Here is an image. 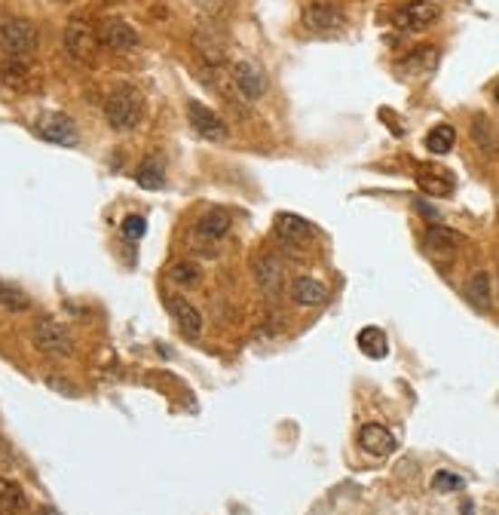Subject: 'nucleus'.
Segmentation results:
<instances>
[{
	"label": "nucleus",
	"instance_id": "obj_1",
	"mask_svg": "<svg viewBox=\"0 0 499 515\" xmlns=\"http://www.w3.org/2000/svg\"><path fill=\"white\" fill-rule=\"evenodd\" d=\"M40 44V34H37V25L22 15H10V13H0V50L6 55H19L25 59L37 50Z\"/></svg>",
	"mask_w": 499,
	"mask_h": 515
},
{
	"label": "nucleus",
	"instance_id": "obj_2",
	"mask_svg": "<svg viewBox=\"0 0 499 515\" xmlns=\"http://www.w3.org/2000/svg\"><path fill=\"white\" fill-rule=\"evenodd\" d=\"M141 114H144V102L139 90H132V86H117V90L108 95V102H104V117H108V123L114 126L117 132L135 129L141 123Z\"/></svg>",
	"mask_w": 499,
	"mask_h": 515
},
{
	"label": "nucleus",
	"instance_id": "obj_3",
	"mask_svg": "<svg viewBox=\"0 0 499 515\" xmlns=\"http://www.w3.org/2000/svg\"><path fill=\"white\" fill-rule=\"evenodd\" d=\"M31 337H34V347L40 353H46V356L64 359V356L74 353V341H71L68 328L53 316H40L34 322V332H31Z\"/></svg>",
	"mask_w": 499,
	"mask_h": 515
},
{
	"label": "nucleus",
	"instance_id": "obj_4",
	"mask_svg": "<svg viewBox=\"0 0 499 515\" xmlns=\"http://www.w3.org/2000/svg\"><path fill=\"white\" fill-rule=\"evenodd\" d=\"M99 46H101V37L92 22H86V19L68 22V28H64V50L74 55L77 62L92 64L95 55H99Z\"/></svg>",
	"mask_w": 499,
	"mask_h": 515
},
{
	"label": "nucleus",
	"instance_id": "obj_5",
	"mask_svg": "<svg viewBox=\"0 0 499 515\" xmlns=\"http://www.w3.org/2000/svg\"><path fill=\"white\" fill-rule=\"evenodd\" d=\"M34 132L43 141L62 144V148H74V144L80 141L77 123L68 114H62V111H43V114L34 120Z\"/></svg>",
	"mask_w": 499,
	"mask_h": 515
},
{
	"label": "nucleus",
	"instance_id": "obj_6",
	"mask_svg": "<svg viewBox=\"0 0 499 515\" xmlns=\"http://www.w3.org/2000/svg\"><path fill=\"white\" fill-rule=\"evenodd\" d=\"M441 10L429 0H410V4H401L398 10H392V25L398 31H423L436 25Z\"/></svg>",
	"mask_w": 499,
	"mask_h": 515
},
{
	"label": "nucleus",
	"instance_id": "obj_7",
	"mask_svg": "<svg viewBox=\"0 0 499 515\" xmlns=\"http://www.w3.org/2000/svg\"><path fill=\"white\" fill-rule=\"evenodd\" d=\"M193 46H197V53L203 55L212 68H221V64L227 62V34H224V28L215 25V22H206V25L193 31Z\"/></svg>",
	"mask_w": 499,
	"mask_h": 515
},
{
	"label": "nucleus",
	"instance_id": "obj_8",
	"mask_svg": "<svg viewBox=\"0 0 499 515\" xmlns=\"http://www.w3.org/2000/svg\"><path fill=\"white\" fill-rule=\"evenodd\" d=\"M346 19L341 13V6L328 4V0H316L303 10V28L312 31V34H337L343 31Z\"/></svg>",
	"mask_w": 499,
	"mask_h": 515
},
{
	"label": "nucleus",
	"instance_id": "obj_9",
	"mask_svg": "<svg viewBox=\"0 0 499 515\" xmlns=\"http://www.w3.org/2000/svg\"><path fill=\"white\" fill-rule=\"evenodd\" d=\"M273 230H276V237L288 248H303L316 239V228H312L310 221H303L301 215H276Z\"/></svg>",
	"mask_w": 499,
	"mask_h": 515
},
{
	"label": "nucleus",
	"instance_id": "obj_10",
	"mask_svg": "<svg viewBox=\"0 0 499 515\" xmlns=\"http://www.w3.org/2000/svg\"><path fill=\"white\" fill-rule=\"evenodd\" d=\"M187 117H190V126L197 129L203 139H212V141H224L227 139V123L215 114L212 108H206L203 102H187Z\"/></svg>",
	"mask_w": 499,
	"mask_h": 515
},
{
	"label": "nucleus",
	"instance_id": "obj_11",
	"mask_svg": "<svg viewBox=\"0 0 499 515\" xmlns=\"http://www.w3.org/2000/svg\"><path fill=\"white\" fill-rule=\"evenodd\" d=\"M99 37L108 50H117V53H126V50H135V46H139V31L132 25H126L123 19H104L99 25Z\"/></svg>",
	"mask_w": 499,
	"mask_h": 515
},
{
	"label": "nucleus",
	"instance_id": "obj_12",
	"mask_svg": "<svg viewBox=\"0 0 499 515\" xmlns=\"http://www.w3.org/2000/svg\"><path fill=\"white\" fill-rule=\"evenodd\" d=\"M252 273H254L257 286H261L267 295H276L279 288H282V279H285L282 261H279L276 255H270V252H264V255L254 258V261H252Z\"/></svg>",
	"mask_w": 499,
	"mask_h": 515
},
{
	"label": "nucleus",
	"instance_id": "obj_13",
	"mask_svg": "<svg viewBox=\"0 0 499 515\" xmlns=\"http://www.w3.org/2000/svg\"><path fill=\"white\" fill-rule=\"evenodd\" d=\"M359 448L365 451V454L386 457L396 451V436H392L383 423H365L359 430Z\"/></svg>",
	"mask_w": 499,
	"mask_h": 515
},
{
	"label": "nucleus",
	"instance_id": "obj_14",
	"mask_svg": "<svg viewBox=\"0 0 499 515\" xmlns=\"http://www.w3.org/2000/svg\"><path fill=\"white\" fill-rule=\"evenodd\" d=\"M233 80H236L239 92H243L245 99H257V95L267 92V77H264V71L248 59L233 64Z\"/></svg>",
	"mask_w": 499,
	"mask_h": 515
},
{
	"label": "nucleus",
	"instance_id": "obj_15",
	"mask_svg": "<svg viewBox=\"0 0 499 515\" xmlns=\"http://www.w3.org/2000/svg\"><path fill=\"white\" fill-rule=\"evenodd\" d=\"M417 184H420V190L429 193V197L447 199L450 193H454V175L441 166H420L417 169Z\"/></svg>",
	"mask_w": 499,
	"mask_h": 515
},
{
	"label": "nucleus",
	"instance_id": "obj_16",
	"mask_svg": "<svg viewBox=\"0 0 499 515\" xmlns=\"http://www.w3.org/2000/svg\"><path fill=\"white\" fill-rule=\"evenodd\" d=\"M423 246H426V252H429L432 258H454L456 255V248H460V237H456V230H450V228H441V224H432L429 230H426V239H423Z\"/></svg>",
	"mask_w": 499,
	"mask_h": 515
},
{
	"label": "nucleus",
	"instance_id": "obj_17",
	"mask_svg": "<svg viewBox=\"0 0 499 515\" xmlns=\"http://www.w3.org/2000/svg\"><path fill=\"white\" fill-rule=\"evenodd\" d=\"M166 307L168 313H172V319L178 322V328L187 337H199V332H203V316H199V310L193 307L190 301H184V297H166Z\"/></svg>",
	"mask_w": 499,
	"mask_h": 515
},
{
	"label": "nucleus",
	"instance_id": "obj_18",
	"mask_svg": "<svg viewBox=\"0 0 499 515\" xmlns=\"http://www.w3.org/2000/svg\"><path fill=\"white\" fill-rule=\"evenodd\" d=\"M472 141L485 157H490V160L499 157V129L494 126V120L487 114L472 117Z\"/></svg>",
	"mask_w": 499,
	"mask_h": 515
},
{
	"label": "nucleus",
	"instance_id": "obj_19",
	"mask_svg": "<svg viewBox=\"0 0 499 515\" xmlns=\"http://www.w3.org/2000/svg\"><path fill=\"white\" fill-rule=\"evenodd\" d=\"M230 224H233V219H230V212L227 209H208V212L203 215V219H199V224H197V233L203 239H224L230 233Z\"/></svg>",
	"mask_w": 499,
	"mask_h": 515
},
{
	"label": "nucleus",
	"instance_id": "obj_20",
	"mask_svg": "<svg viewBox=\"0 0 499 515\" xmlns=\"http://www.w3.org/2000/svg\"><path fill=\"white\" fill-rule=\"evenodd\" d=\"M292 297L303 307H316V304H325L328 301V288L312 277H301L292 283Z\"/></svg>",
	"mask_w": 499,
	"mask_h": 515
},
{
	"label": "nucleus",
	"instance_id": "obj_21",
	"mask_svg": "<svg viewBox=\"0 0 499 515\" xmlns=\"http://www.w3.org/2000/svg\"><path fill=\"white\" fill-rule=\"evenodd\" d=\"M465 301H469L475 310H490V304H494V288H490V277L485 270L469 277V283H465Z\"/></svg>",
	"mask_w": 499,
	"mask_h": 515
},
{
	"label": "nucleus",
	"instance_id": "obj_22",
	"mask_svg": "<svg viewBox=\"0 0 499 515\" xmlns=\"http://www.w3.org/2000/svg\"><path fill=\"white\" fill-rule=\"evenodd\" d=\"M356 344H359V350L365 353L368 359H383L386 353H389V337H386L383 328H377V326L361 328Z\"/></svg>",
	"mask_w": 499,
	"mask_h": 515
},
{
	"label": "nucleus",
	"instance_id": "obj_23",
	"mask_svg": "<svg viewBox=\"0 0 499 515\" xmlns=\"http://www.w3.org/2000/svg\"><path fill=\"white\" fill-rule=\"evenodd\" d=\"M0 515H28V497L15 481L0 479Z\"/></svg>",
	"mask_w": 499,
	"mask_h": 515
},
{
	"label": "nucleus",
	"instance_id": "obj_24",
	"mask_svg": "<svg viewBox=\"0 0 499 515\" xmlns=\"http://www.w3.org/2000/svg\"><path fill=\"white\" fill-rule=\"evenodd\" d=\"M168 283H175L181 288H197L199 283H203V267H199L197 261L181 258V261H175L172 267H168Z\"/></svg>",
	"mask_w": 499,
	"mask_h": 515
},
{
	"label": "nucleus",
	"instance_id": "obj_25",
	"mask_svg": "<svg viewBox=\"0 0 499 515\" xmlns=\"http://www.w3.org/2000/svg\"><path fill=\"white\" fill-rule=\"evenodd\" d=\"M454 141H456V132H454V126H447V123H438L429 135H426V148H429V154H436V157L450 154V151H454Z\"/></svg>",
	"mask_w": 499,
	"mask_h": 515
},
{
	"label": "nucleus",
	"instance_id": "obj_26",
	"mask_svg": "<svg viewBox=\"0 0 499 515\" xmlns=\"http://www.w3.org/2000/svg\"><path fill=\"white\" fill-rule=\"evenodd\" d=\"M28 62L19 59V55H6L4 59V86H10V90H22V86L28 83Z\"/></svg>",
	"mask_w": 499,
	"mask_h": 515
},
{
	"label": "nucleus",
	"instance_id": "obj_27",
	"mask_svg": "<svg viewBox=\"0 0 499 515\" xmlns=\"http://www.w3.org/2000/svg\"><path fill=\"white\" fill-rule=\"evenodd\" d=\"M0 307L10 313H25L31 307V297H28V292H22L19 286L0 279Z\"/></svg>",
	"mask_w": 499,
	"mask_h": 515
},
{
	"label": "nucleus",
	"instance_id": "obj_28",
	"mask_svg": "<svg viewBox=\"0 0 499 515\" xmlns=\"http://www.w3.org/2000/svg\"><path fill=\"white\" fill-rule=\"evenodd\" d=\"M139 184L141 188H150V190H157V188H163V179H166V169H163V160L159 157H148L144 160V166L139 169Z\"/></svg>",
	"mask_w": 499,
	"mask_h": 515
},
{
	"label": "nucleus",
	"instance_id": "obj_29",
	"mask_svg": "<svg viewBox=\"0 0 499 515\" xmlns=\"http://www.w3.org/2000/svg\"><path fill=\"white\" fill-rule=\"evenodd\" d=\"M436 62H438V50H436V46H420V50H414L405 59V68L420 74V71H432V68H436Z\"/></svg>",
	"mask_w": 499,
	"mask_h": 515
},
{
	"label": "nucleus",
	"instance_id": "obj_30",
	"mask_svg": "<svg viewBox=\"0 0 499 515\" xmlns=\"http://www.w3.org/2000/svg\"><path fill=\"white\" fill-rule=\"evenodd\" d=\"M463 485L465 479L447 470H438L436 476H432V491H438V494H454V491H463Z\"/></svg>",
	"mask_w": 499,
	"mask_h": 515
},
{
	"label": "nucleus",
	"instance_id": "obj_31",
	"mask_svg": "<svg viewBox=\"0 0 499 515\" xmlns=\"http://www.w3.org/2000/svg\"><path fill=\"white\" fill-rule=\"evenodd\" d=\"M144 233H148V221H144L141 215H129V219L123 221V237L129 239V243H139Z\"/></svg>",
	"mask_w": 499,
	"mask_h": 515
},
{
	"label": "nucleus",
	"instance_id": "obj_32",
	"mask_svg": "<svg viewBox=\"0 0 499 515\" xmlns=\"http://www.w3.org/2000/svg\"><path fill=\"white\" fill-rule=\"evenodd\" d=\"M414 206L420 209V215H423V219H429L432 224H438V219H441V215H438L436 209H432L429 203H426V199H414Z\"/></svg>",
	"mask_w": 499,
	"mask_h": 515
},
{
	"label": "nucleus",
	"instance_id": "obj_33",
	"mask_svg": "<svg viewBox=\"0 0 499 515\" xmlns=\"http://www.w3.org/2000/svg\"><path fill=\"white\" fill-rule=\"evenodd\" d=\"M193 4H197L199 10H206V13H218L224 6V0H193Z\"/></svg>",
	"mask_w": 499,
	"mask_h": 515
},
{
	"label": "nucleus",
	"instance_id": "obj_34",
	"mask_svg": "<svg viewBox=\"0 0 499 515\" xmlns=\"http://www.w3.org/2000/svg\"><path fill=\"white\" fill-rule=\"evenodd\" d=\"M37 515H62V512L55 510V506H40V510H37Z\"/></svg>",
	"mask_w": 499,
	"mask_h": 515
},
{
	"label": "nucleus",
	"instance_id": "obj_35",
	"mask_svg": "<svg viewBox=\"0 0 499 515\" xmlns=\"http://www.w3.org/2000/svg\"><path fill=\"white\" fill-rule=\"evenodd\" d=\"M101 4H120V0H101Z\"/></svg>",
	"mask_w": 499,
	"mask_h": 515
},
{
	"label": "nucleus",
	"instance_id": "obj_36",
	"mask_svg": "<svg viewBox=\"0 0 499 515\" xmlns=\"http://www.w3.org/2000/svg\"><path fill=\"white\" fill-rule=\"evenodd\" d=\"M496 102H499V86H496Z\"/></svg>",
	"mask_w": 499,
	"mask_h": 515
},
{
	"label": "nucleus",
	"instance_id": "obj_37",
	"mask_svg": "<svg viewBox=\"0 0 499 515\" xmlns=\"http://www.w3.org/2000/svg\"><path fill=\"white\" fill-rule=\"evenodd\" d=\"M59 4H68V0H59Z\"/></svg>",
	"mask_w": 499,
	"mask_h": 515
}]
</instances>
